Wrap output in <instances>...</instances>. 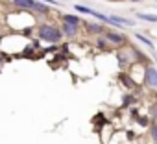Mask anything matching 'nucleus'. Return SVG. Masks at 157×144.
I'll use <instances>...</instances> for the list:
<instances>
[{"mask_svg":"<svg viewBox=\"0 0 157 144\" xmlns=\"http://www.w3.org/2000/svg\"><path fill=\"white\" fill-rule=\"evenodd\" d=\"M133 144H139V142H133Z\"/></svg>","mask_w":157,"mask_h":144,"instance_id":"nucleus-20","label":"nucleus"},{"mask_svg":"<svg viewBox=\"0 0 157 144\" xmlns=\"http://www.w3.org/2000/svg\"><path fill=\"white\" fill-rule=\"evenodd\" d=\"M94 44H96V48H98V50H102V52H109V50H111V44H109V41H107L104 35L96 37Z\"/></svg>","mask_w":157,"mask_h":144,"instance_id":"nucleus-10","label":"nucleus"},{"mask_svg":"<svg viewBox=\"0 0 157 144\" xmlns=\"http://www.w3.org/2000/svg\"><path fill=\"white\" fill-rule=\"evenodd\" d=\"M151 120L157 122V105H151Z\"/></svg>","mask_w":157,"mask_h":144,"instance_id":"nucleus-17","label":"nucleus"},{"mask_svg":"<svg viewBox=\"0 0 157 144\" xmlns=\"http://www.w3.org/2000/svg\"><path fill=\"white\" fill-rule=\"evenodd\" d=\"M142 83L150 89H157V68L153 65L144 66V81Z\"/></svg>","mask_w":157,"mask_h":144,"instance_id":"nucleus-4","label":"nucleus"},{"mask_svg":"<svg viewBox=\"0 0 157 144\" xmlns=\"http://www.w3.org/2000/svg\"><path fill=\"white\" fill-rule=\"evenodd\" d=\"M61 24H72V26H82L83 24V19L78 17L74 13H65L61 15Z\"/></svg>","mask_w":157,"mask_h":144,"instance_id":"nucleus-9","label":"nucleus"},{"mask_svg":"<svg viewBox=\"0 0 157 144\" xmlns=\"http://www.w3.org/2000/svg\"><path fill=\"white\" fill-rule=\"evenodd\" d=\"M126 138H128V140H135V138H137V135H135L133 131H129V129H128V131H126Z\"/></svg>","mask_w":157,"mask_h":144,"instance_id":"nucleus-16","label":"nucleus"},{"mask_svg":"<svg viewBox=\"0 0 157 144\" xmlns=\"http://www.w3.org/2000/svg\"><path fill=\"white\" fill-rule=\"evenodd\" d=\"M151 122H153V120H151L148 115H144V116L140 115V116L137 118V126H139V127H150V126H151Z\"/></svg>","mask_w":157,"mask_h":144,"instance_id":"nucleus-13","label":"nucleus"},{"mask_svg":"<svg viewBox=\"0 0 157 144\" xmlns=\"http://www.w3.org/2000/svg\"><path fill=\"white\" fill-rule=\"evenodd\" d=\"M59 28H61V33H63V37H67V39H74V37H78V35H80V26H72V24H61Z\"/></svg>","mask_w":157,"mask_h":144,"instance_id":"nucleus-6","label":"nucleus"},{"mask_svg":"<svg viewBox=\"0 0 157 144\" xmlns=\"http://www.w3.org/2000/svg\"><path fill=\"white\" fill-rule=\"evenodd\" d=\"M104 37L109 41V44H111L113 48H115V46H126V43H128L126 35L120 33V32H117V30H105Z\"/></svg>","mask_w":157,"mask_h":144,"instance_id":"nucleus-3","label":"nucleus"},{"mask_svg":"<svg viewBox=\"0 0 157 144\" xmlns=\"http://www.w3.org/2000/svg\"><path fill=\"white\" fill-rule=\"evenodd\" d=\"M129 2H142V0H129Z\"/></svg>","mask_w":157,"mask_h":144,"instance_id":"nucleus-19","label":"nucleus"},{"mask_svg":"<svg viewBox=\"0 0 157 144\" xmlns=\"http://www.w3.org/2000/svg\"><path fill=\"white\" fill-rule=\"evenodd\" d=\"M83 26H85L87 35H96V37L104 35V33H105V30H107L102 22H83Z\"/></svg>","mask_w":157,"mask_h":144,"instance_id":"nucleus-5","label":"nucleus"},{"mask_svg":"<svg viewBox=\"0 0 157 144\" xmlns=\"http://www.w3.org/2000/svg\"><path fill=\"white\" fill-rule=\"evenodd\" d=\"M150 138L153 144H157V122H151L150 126Z\"/></svg>","mask_w":157,"mask_h":144,"instance_id":"nucleus-15","label":"nucleus"},{"mask_svg":"<svg viewBox=\"0 0 157 144\" xmlns=\"http://www.w3.org/2000/svg\"><path fill=\"white\" fill-rule=\"evenodd\" d=\"M11 6L21 9V11H32L33 9V4H35V0H10Z\"/></svg>","mask_w":157,"mask_h":144,"instance_id":"nucleus-8","label":"nucleus"},{"mask_svg":"<svg viewBox=\"0 0 157 144\" xmlns=\"http://www.w3.org/2000/svg\"><path fill=\"white\" fill-rule=\"evenodd\" d=\"M32 13H35V15H39V17H48V15L52 13V8H50L48 4H44V2H37V0H35Z\"/></svg>","mask_w":157,"mask_h":144,"instance_id":"nucleus-7","label":"nucleus"},{"mask_svg":"<svg viewBox=\"0 0 157 144\" xmlns=\"http://www.w3.org/2000/svg\"><path fill=\"white\" fill-rule=\"evenodd\" d=\"M135 17H137V19H140V21H144V22L157 24V15H153V13H142V11H137V13H135Z\"/></svg>","mask_w":157,"mask_h":144,"instance_id":"nucleus-11","label":"nucleus"},{"mask_svg":"<svg viewBox=\"0 0 157 144\" xmlns=\"http://www.w3.org/2000/svg\"><path fill=\"white\" fill-rule=\"evenodd\" d=\"M4 37V28H2V22H0V39Z\"/></svg>","mask_w":157,"mask_h":144,"instance_id":"nucleus-18","label":"nucleus"},{"mask_svg":"<svg viewBox=\"0 0 157 144\" xmlns=\"http://www.w3.org/2000/svg\"><path fill=\"white\" fill-rule=\"evenodd\" d=\"M117 61H118V65H120V68H124V70H128L129 66H133L135 65V57H133V50H131V46H122L118 52H117Z\"/></svg>","mask_w":157,"mask_h":144,"instance_id":"nucleus-2","label":"nucleus"},{"mask_svg":"<svg viewBox=\"0 0 157 144\" xmlns=\"http://www.w3.org/2000/svg\"><path fill=\"white\" fill-rule=\"evenodd\" d=\"M135 39H137L139 43H142L144 46H148V48H153V43H151V41H150L148 37H144L142 33H135Z\"/></svg>","mask_w":157,"mask_h":144,"instance_id":"nucleus-14","label":"nucleus"},{"mask_svg":"<svg viewBox=\"0 0 157 144\" xmlns=\"http://www.w3.org/2000/svg\"><path fill=\"white\" fill-rule=\"evenodd\" d=\"M120 81L124 83V87H128V89H137L139 85L129 78V74H128V72H126V74H120Z\"/></svg>","mask_w":157,"mask_h":144,"instance_id":"nucleus-12","label":"nucleus"},{"mask_svg":"<svg viewBox=\"0 0 157 144\" xmlns=\"http://www.w3.org/2000/svg\"><path fill=\"white\" fill-rule=\"evenodd\" d=\"M35 37L39 41H44V43H50V44H59L63 41V33H61V28L52 24V22H41L35 26Z\"/></svg>","mask_w":157,"mask_h":144,"instance_id":"nucleus-1","label":"nucleus"}]
</instances>
